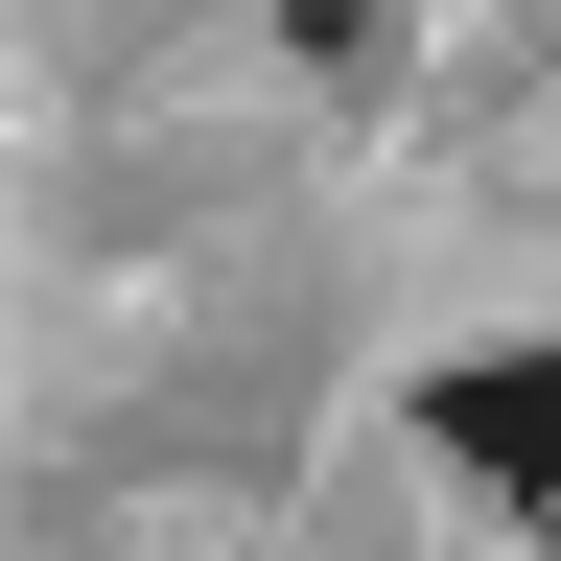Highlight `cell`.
<instances>
[{"label":"cell","instance_id":"cell-1","mask_svg":"<svg viewBox=\"0 0 561 561\" xmlns=\"http://www.w3.org/2000/svg\"><path fill=\"white\" fill-rule=\"evenodd\" d=\"M421 421H445V445H468L491 491H561V351H491V375H445Z\"/></svg>","mask_w":561,"mask_h":561}]
</instances>
